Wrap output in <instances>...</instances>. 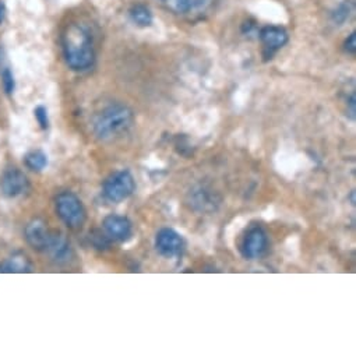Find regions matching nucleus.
Listing matches in <instances>:
<instances>
[{
	"label": "nucleus",
	"instance_id": "22",
	"mask_svg": "<svg viewBox=\"0 0 356 356\" xmlns=\"http://www.w3.org/2000/svg\"><path fill=\"white\" fill-rule=\"evenodd\" d=\"M3 19H5V5L3 2H0V24L3 23Z\"/></svg>",
	"mask_w": 356,
	"mask_h": 356
},
{
	"label": "nucleus",
	"instance_id": "5",
	"mask_svg": "<svg viewBox=\"0 0 356 356\" xmlns=\"http://www.w3.org/2000/svg\"><path fill=\"white\" fill-rule=\"evenodd\" d=\"M155 249L162 257H179L185 250V241L175 229L162 228L155 236Z\"/></svg>",
	"mask_w": 356,
	"mask_h": 356
},
{
	"label": "nucleus",
	"instance_id": "12",
	"mask_svg": "<svg viewBox=\"0 0 356 356\" xmlns=\"http://www.w3.org/2000/svg\"><path fill=\"white\" fill-rule=\"evenodd\" d=\"M33 271V263L29 259L27 254L19 252L10 256L3 264H0V273H31Z\"/></svg>",
	"mask_w": 356,
	"mask_h": 356
},
{
	"label": "nucleus",
	"instance_id": "10",
	"mask_svg": "<svg viewBox=\"0 0 356 356\" xmlns=\"http://www.w3.org/2000/svg\"><path fill=\"white\" fill-rule=\"evenodd\" d=\"M260 40L264 47L266 58H270L288 42V33L281 27L268 26L260 31Z\"/></svg>",
	"mask_w": 356,
	"mask_h": 356
},
{
	"label": "nucleus",
	"instance_id": "21",
	"mask_svg": "<svg viewBox=\"0 0 356 356\" xmlns=\"http://www.w3.org/2000/svg\"><path fill=\"white\" fill-rule=\"evenodd\" d=\"M355 94H352V97H350V99H349V102H348V105H349V116H350V119L353 120L355 119V113H356V111H355V105H356V102H355Z\"/></svg>",
	"mask_w": 356,
	"mask_h": 356
},
{
	"label": "nucleus",
	"instance_id": "16",
	"mask_svg": "<svg viewBox=\"0 0 356 356\" xmlns=\"http://www.w3.org/2000/svg\"><path fill=\"white\" fill-rule=\"evenodd\" d=\"M192 204H193V207L196 210H200V211H207V210H213L214 209L213 196L210 195V192H207L204 189L193 192Z\"/></svg>",
	"mask_w": 356,
	"mask_h": 356
},
{
	"label": "nucleus",
	"instance_id": "7",
	"mask_svg": "<svg viewBox=\"0 0 356 356\" xmlns=\"http://www.w3.org/2000/svg\"><path fill=\"white\" fill-rule=\"evenodd\" d=\"M267 245H268V238L266 231L260 227H254L249 229L248 234L245 235L241 245V253L248 260L259 259L267 250Z\"/></svg>",
	"mask_w": 356,
	"mask_h": 356
},
{
	"label": "nucleus",
	"instance_id": "23",
	"mask_svg": "<svg viewBox=\"0 0 356 356\" xmlns=\"http://www.w3.org/2000/svg\"><path fill=\"white\" fill-rule=\"evenodd\" d=\"M3 62H5V54H3V49L0 48V69H2Z\"/></svg>",
	"mask_w": 356,
	"mask_h": 356
},
{
	"label": "nucleus",
	"instance_id": "1",
	"mask_svg": "<svg viewBox=\"0 0 356 356\" xmlns=\"http://www.w3.org/2000/svg\"><path fill=\"white\" fill-rule=\"evenodd\" d=\"M63 55L67 66L76 72L88 70L95 62L92 38L88 30L77 23L66 27L62 35Z\"/></svg>",
	"mask_w": 356,
	"mask_h": 356
},
{
	"label": "nucleus",
	"instance_id": "2",
	"mask_svg": "<svg viewBox=\"0 0 356 356\" xmlns=\"http://www.w3.org/2000/svg\"><path fill=\"white\" fill-rule=\"evenodd\" d=\"M133 112L120 104L102 109L94 120V133L99 140H112L126 133L133 124Z\"/></svg>",
	"mask_w": 356,
	"mask_h": 356
},
{
	"label": "nucleus",
	"instance_id": "15",
	"mask_svg": "<svg viewBox=\"0 0 356 356\" xmlns=\"http://www.w3.org/2000/svg\"><path fill=\"white\" fill-rule=\"evenodd\" d=\"M26 161V165L29 169L31 170H35V172H41L42 169H45V166L48 165V156L44 151H31L26 155L24 158Z\"/></svg>",
	"mask_w": 356,
	"mask_h": 356
},
{
	"label": "nucleus",
	"instance_id": "17",
	"mask_svg": "<svg viewBox=\"0 0 356 356\" xmlns=\"http://www.w3.org/2000/svg\"><path fill=\"white\" fill-rule=\"evenodd\" d=\"M352 10H353V5L350 2H345V3L339 5L338 9L332 13V20L337 24H342V23H345L349 19Z\"/></svg>",
	"mask_w": 356,
	"mask_h": 356
},
{
	"label": "nucleus",
	"instance_id": "3",
	"mask_svg": "<svg viewBox=\"0 0 356 356\" xmlns=\"http://www.w3.org/2000/svg\"><path fill=\"white\" fill-rule=\"evenodd\" d=\"M56 213L59 218L70 229H81L86 220L87 211L81 200L72 192H63L56 197Z\"/></svg>",
	"mask_w": 356,
	"mask_h": 356
},
{
	"label": "nucleus",
	"instance_id": "8",
	"mask_svg": "<svg viewBox=\"0 0 356 356\" xmlns=\"http://www.w3.org/2000/svg\"><path fill=\"white\" fill-rule=\"evenodd\" d=\"M102 228L108 239L115 242H126L133 235V225L130 220L116 214L108 216L102 222Z\"/></svg>",
	"mask_w": 356,
	"mask_h": 356
},
{
	"label": "nucleus",
	"instance_id": "20",
	"mask_svg": "<svg viewBox=\"0 0 356 356\" xmlns=\"http://www.w3.org/2000/svg\"><path fill=\"white\" fill-rule=\"evenodd\" d=\"M345 51L348 54H356V33H352L345 41Z\"/></svg>",
	"mask_w": 356,
	"mask_h": 356
},
{
	"label": "nucleus",
	"instance_id": "18",
	"mask_svg": "<svg viewBox=\"0 0 356 356\" xmlns=\"http://www.w3.org/2000/svg\"><path fill=\"white\" fill-rule=\"evenodd\" d=\"M34 115H35V119L38 120L40 126H41L42 129H48V126H49V119H48V111H47V108H44V106L35 108Z\"/></svg>",
	"mask_w": 356,
	"mask_h": 356
},
{
	"label": "nucleus",
	"instance_id": "11",
	"mask_svg": "<svg viewBox=\"0 0 356 356\" xmlns=\"http://www.w3.org/2000/svg\"><path fill=\"white\" fill-rule=\"evenodd\" d=\"M44 253L49 254L51 259L56 263H66L72 257V248H70V243H69V241L66 239V236L63 234L52 231L49 243H48Z\"/></svg>",
	"mask_w": 356,
	"mask_h": 356
},
{
	"label": "nucleus",
	"instance_id": "4",
	"mask_svg": "<svg viewBox=\"0 0 356 356\" xmlns=\"http://www.w3.org/2000/svg\"><path fill=\"white\" fill-rule=\"evenodd\" d=\"M134 191H136L134 177L126 169L118 170L111 176H108L102 186L104 197L112 203H120L129 199Z\"/></svg>",
	"mask_w": 356,
	"mask_h": 356
},
{
	"label": "nucleus",
	"instance_id": "13",
	"mask_svg": "<svg viewBox=\"0 0 356 356\" xmlns=\"http://www.w3.org/2000/svg\"><path fill=\"white\" fill-rule=\"evenodd\" d=\"M211 0H165L166 8L176 15H189L204 9Z\"/></svg>",
	"mask_w": 356,
	"mask_h": 356
},
{
	"label": "nucleus",
	"instance_id": "14",
	"mask_svg": "<svg viewBox=\"0 0 356 356\" xmlns=\"http://www.w3.org/2000/svg\"><path fill=\"white\" fill-rule=\"evenodd\" d=\"M130 17L140 27H148L152 23V15H151L149 9L144 5H140V3L134 5L130 9Z\"/></svg>",
	"mask_w": 356,
	"mask_h": 356
},
{
	"label": "nucleus",
	"instance_id": "6",
	"mask_svg": "<svg viewBox=\"0 0 356 356\" xmlns=\"http://www.w3.org/2000/svg\"><path fill=\"white\" fill-rule=\"evenodd\" d=\"M0 189L6 197L15 199L23 196L30 189V184L27 176L20 169L9 168L3 172L2 179H0Z\"/></svg>",
	"mask_w": 356,
	"mask_h": 356
},
{
	"label": "nucleus",
	"instance_id": "19",
	"mask_svg": "<svg viewBox=\"0 0 356 356\" xmlns=\"http://www.w3.org/2000/svg\"><path fill=\"white\" fill-rule=\"evenodd\" d=\"M2 80H3V87H5V91L8 94H12L15 91V77L12 74V72L9 69H5L3 70V74H2Z\"/></svg>",
	"mask_w": 356,
	"mask_h": 356
},
{
	"label": "nucleus",
	"instance_id": "9",
	"mask_svg": "<svg viewBox=\"0 0 356 356\" xmlns=\"http://www.w3.org/2000/svg\"><path fill=\"white\" fill-rule=\"evenodd\" d=\"M51 235L52 231L48 228V224L42 220H33L26 227V239L29 245L38 252H45Z\"/></svg>",
	"mask_w": 356,
	"mask_h": 356
}]
</instances>
